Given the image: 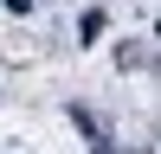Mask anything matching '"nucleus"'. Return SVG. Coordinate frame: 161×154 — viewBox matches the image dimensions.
<instances>
[{
	"instance_id": "f257e3e1",
	"label": "nucleus",
	"mask_w": 161,
	"mask_h": 154,
	"mask_svg": "<svg viewBox=\"0 0 161 154\" xmlns=\"http://www.w3.org/2000/svg\"><path fill=\"white\" fill-rule=\"evenodd\" d=\"M64 116H71V122L84 128V141H90V154H116V135H110V128L97 122V109H90V103H64Z\"/></svg>"
},
{
	"instance_id": "f03ea898",
	"label": "nucleus",
	"mask_w": 161,
	"mask_h": 154,
	"mask_svg": "<svg viewBox=\"0 0 161 154\" xmlns=\"http://www.w3.org/2000/svg\"><path fill=\"white\" fill-rule=\"evenodd\" d=\"M116 64H123V71H148V64H155V51H148V38H129V45L116 51Z\"/></svg>"
},
{
	"instance_id": "7ed1b4c3",
	"label": "nucleus",
	"mask_w": 161,
	"mask_h": 154,
	"mask_svg": "<svg viewBox=\"0 0 161 154\" xmlns=\"http://www.w3.org/2000/svg\"><path fill=\"white\" fill-rule=\"evenodd\" d=\"M103 19H110V13H103V7H90L84 19H77V38H84V45H97V32H103Z\"/></svg>"
},
{
	"instance_id": "20e7f679",
	"label": "nucleus",
	"mask_w": 161,
	"mask_h": 154,
	"mask_svg": "<svg viewBox=\"0 0 161 154\" xmlns=\"http://www.w3.org/2000/svg\"><path fill=\"white\" fill-rule=\"evenodd\" d=\"M0 7H7V13H32L39 0H0Z\"/></svg>"
}]
</instances>
